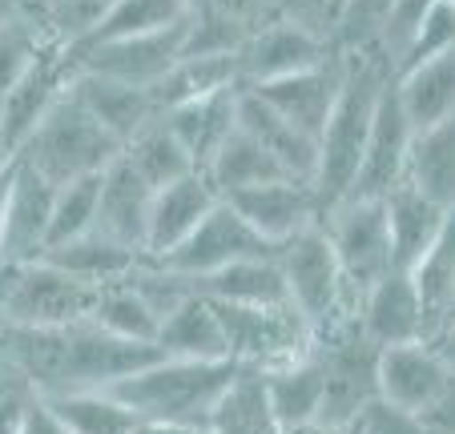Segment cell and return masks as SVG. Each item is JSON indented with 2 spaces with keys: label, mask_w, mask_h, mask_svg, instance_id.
<instances>
[{
  "label": "cell",
  "mask_w": 455,
  "mask_h": 434,
  "mask_svg": "<svg viewBox=\"0 0 455 434\" xmlns=\"http://www.w3.org/2000/svg\"><path fill=\"white\" fill-rule=\"evenodd\" d=\"M113 0H33V17L60 44H77L97 20L109 12Z\"/></svg>",
  "instance_id": "60d3db41"
},
{
  "label": "cell",
  "mask_w": 455,
  "mask_h": 434,
  "mask_svg": "<svg viewBox=\"0 0 455 434\" xmlns=\"http://www.w3.org/2000/svg\"><path fill=\"white\" fill-rule=\"evenodd\" d=\"M214 302V298H210ZM222 322L226 358L250 370H275L310 350V326L291 302L254 306V302H214Z\"/></svg>",
  "instance_id": "ba28073f"
},
{
  "label": "cell",
  "mask_w": 455,
  "mask_h": 434,
  "mask_svg": "<svg viewBox=\"0 0 455 434\" xmlns=\"http://www.w3.org/2000/svg\"><path fill=\"white\" fill-rule=\"evenodd\" d=\"M339 9H343V0H270V17L275 20L307 28L310 36H318V41H327V44L335 36Z\"/></svg>",
  "instance_id": "7dc6e473"
},
{
  "label": "cell",
  "mask_w": 455,
  "mask_h": 434,
  "mask_svg": "<svg viewBox=\"0 0 455 434\" xmlns=\"http://www.w3.org/2000/svg\"><path fill=\"white\" fill-rule=\"evenodd\" d=\"M154 346L170 358H226L222 322L210 298H202L198 289L181 298L170 314L157 322Z\"/></svg>",
  "instance_id": "f546056e"
},
{
  "label": "cell",
  "mask_w": 455,
  "mask_h": 434,
  "mask_svg": "<svg viewBox=\"0 0 455 434\" xmlns=\"http://www.w3.org/2000/svg\"><path fill=\"white\" fill-rule=\"evenodd\" d=\"M97 181H101V173H89V178L57 185V193H52V213H49V233H44V249L77 238V233H85V230H93Z\"/></svg>",
  "instance_id": "f35d334b"
},
{
  "label": "cell",
  "mask_w": 455,
  "mask_h": 434,
  "mask_svg": "<svg viewBox=\"0 0 455 434\" xmlns=\"http://www.w3.org/2000/svg\"><path fill=\"white\" fill-rule=\"evenodd\" d=\"M149 197H154V185H149V181L117 154L101 170V181H97L93 230H101L105 238L121 241V246H129V249H138V254L146 257Z\"/></svg>",
  "instance_id": "e0dca14e"
},
{
  "label": "cell",
  "mask_w": 455,
  "mask_h": 434,
  "mask_svg": "<svg viewBox=\"0 0 455 434\" xmlns=\"http://www.w3.org/2000/svg\"><path fill=\"white\" fill-rule=\"evenodd\" d=\"M129 434H210L198 422H170V418H138Z\"/></svg>",
  "instance_id": "f907efd6"
},
{
  "label": "cell",
  "mask_w": 455,
  "mask_h": 434,
  "mask_svg": "<svg viewBox=\"0 0 455 434\" xmlns=\"http://www.w3.org/2000/svg\"><path fill=\"white\" fill-rule=\"evenodd\" d=\"M294 434H315V430H294Z\"/></svg>",
  "instance_id": "11a10c76"
},
{
  "label": "cell",
  "mask_w": 455,
  "mask_h": 434,
  "mask_svg": "<svg viewBox=\"0 0 455 434\" xmlns=\"http://www.w3.org/2000/svg\"><path fill=\"white\" fill-rule=\"evenodd\" d=\"M210 4H214V9H222L226 17L242 20L246 28L262 25V20L270 17V0H210Z\"/></svg>",
  "instance_id": "681fc988"
},
{
  "label": "cell",
  "mask_w": 455,
  "mask_h": 434,
  "mask_svg": "<svg viewBox=\"0 0 455 434\" xmlns=\"http://www.w3.org/2000/svg\"><path fill=\"white\" fill-rule=\"evenodd\" d=\"M44 41H52V36L44 33V25L33 12L0 20V97L9 93V85L25 73V65L36 57Z\"/></svg>",
  "instance_id": "ab89813d"
},
{
  "label": "cell",
  "mask_w": 455,
  "mask_h": 434,
  "mask_svg": "<svg viewBox=\"0 0 455 434\" xmlns=\"http://www.w3.org/2000/svg\"><path fill=\"white\" fill-rule=\"evenodd\" d=\"M121 157H125V162L133 165V170H138L154 189L194 170V162L186 157V149L178 145V137L165 129L162 113H157V117H149L138 133L121 145Z\"/></svg>",
  "instance_id": "e575fe53"
},
{
  "label": "cell",
  "mask_w": 455,
  "mask_h": 434,
  "mask_svg": "<svg viewBox=\"0 0 455 434\" xmlns=\"http://www.w3.org/2000/svg\"><path fill=\"white\" fill-rule=\"evenodd\" d=\"M206 430L210 434H283L275 410H270L262 370L238 367V375L230 378V386H226L222 398L210 410Z\"/></svg>",
  "instance_id": "4dcf8cb0"
},
{
  "label": "cell",
  "mask_w": 455,
  "mask_h": 434,
  "mask_svg": "<svg viewBox=\"0 0 455 434\" xmlns=\"http://www.w3.org/2000/svg\"><path fill=\"white\" fill-rule=\"evenodd\" d=\"M73 49L60 41H44L36 49V57L25 65L17 81L9 85V93L0 97V137L17 154V145L33 133V125L65 97L73 81Z\"/></svg>",
  "instance_id": "30bf717a"
},
{
  "label": "cell",
  "mask_w": 455,
  "mask_h": 434,
  "mask_svg": "<svg viewBox=\"0 0 455 434\" xmlns=\"http://www.w3.org/2000/svg\"><path fill=\"white\" fill-rule=\"evenodd\" d=\"M0 338L9 342V350L17 354L41 398L73 391H105L109 383L133 375L162 354L149 342L117 338L93 318L44 326V330H0Z\"/></svg>",
  "instance_id": "6da1fadb"
},
{
  "label": "cell",
  "mask_w": 455,
  "mask_h": 434,
  "mask_svg": "<svg viewBox=\"0 0 455 434\" xmlns=\"http://www.w3.org/2000/svg\"><path fill=\"white\" fill-rule=\"evenodd\" d=\"M315 434H431V430L415 422L411 414H403V410L387 406L383 398H371L367 406H363L359 414H351L347 422L323 426V430H315Z\"/></svg>",
  "instance_id": "bcb514c9"
},
{
  "label": "cell",
  "mask_w": 455,
  "mask_h": 434,
  "mask_svg": "<svg viewBox=\"0 0 455 434\" xmlns=\"http://www.w3.org/2000/svg\"><path fill=\"white\" fill-rule=\"evenodd\" d=\"M339 81H343V57L331 52L323 57L318 65L310 68H299L291 77H278V81H267V85H250L270 109H278L291 125H299L302 133L315 137L318 145V129L327 121L331 105L339 97Z\"/></svg>",
  "instance_id": "d6986e66"
},
{
  "label": "cell",
  "mask_w": 455,
  "mask_h": 434,
  "mask_svg": "<svg viewBox=\"0 0 455 434\" xmlns=\"http://www.w3.org/2000/svg\"><path fill=\"white\" fill-rule=\"evenodd\" d=\"M97 286L49 265L44 257L0 265V330H44L89 318Z\"/></svg>",
  "instance_id": "52a82bcc"
},
{
  "label": "cell",
  "mask_w": 455,
  "mask_h": 434,
  "mask_svg": "<svg viewBox=\"0 0 455 434\" xmlns=\"http://www.w3.org/2000/svg\"><path fill=\"white\" fill-rule=\"evenodd\" d=\"M189 4H198V0H189Z\"/></svg>",
  "instance_id": "9f6ffc18"
},
{
  "label": "cell",
  "mask_w": 455,
  "mask_h": 434,
  "mask_svg": "<svg viewBox=\"0 0 455 434\" xmlns=\"http://www.w3.org/2000/svg\"><path fill=\"white\" fill-rule=\"evenodd\" d=\"M189 12V0H113L109 12L81 36L69 49H85V44H101V41H121V36H141V33H157V28L173 25Z\"/></svg>",
  "instance_id": "836d02e7"
},
{
  "label": "cell",
  "mask_w": 455,
  "mask_h": 434,
  "mask_svg": "<svg viewBox=\"0 0 455 434\" xmlns=\"http://www.w3.org/2000/svg\"><path fill=\"white\" fill-rule=\"evenodd\" d=\"M12 162V149L4 145V137H0V165H9Z\"/></svg>",
  "instance_id": "db71d44e"
},
{
  "label": "cell",
  "mask_w": 455,
  "mask_h": 434,
  "mask_svg": "<svg viewBox=\"0 0 455 434\" xmlns=\"http://www.w3.org/2000/svg\"><path fill=\"white\" fill-rule=\"evenodd\" d=\"M339 57H343V81H339V97L331 105L327 121L318 129L315 178H310V189H315L323 209L351 193V181H355V170H359L371 121H375L379 97H383L387 81H391V65L375 49L339 52Z\"/></svg>",
  "instance_id": "7a4b0ae2"
},
{
  "label": "cell",
  "mask_w": 455,
  "mask_h": 434,
  "mask_svg": "<svg viewBox=\"0 0 455 434\" xmlns=\"http://www.w3.org/2000/svg\"><path fill=\"white\" fill-rule=\"evenodd\" d=\"M222 201L270 249L278 241L294 238L299 230H307V225H315L318 213H323L310 181H299V178H270V181H258V185H242L234 193H226Z\"/></svg>",
  "instance_id": "7c38bea8"
},
{
  "label": "cell",
  "mask_w": 455,
  "mask_h": 434,
  "mask_svg": "<svg viewBox=\"0 0 455 434\" xmlns=\"http://www.w3.org/2000/svg\"><path fill=\"white\" fill-rule=\"evenodd\" d=\"M57 185L44 181L36 170L12 157L9 173V201H4V225H0V265L9 262H33L44 249L49 233V213Z\"/></svg>",
  "instance_id": "2e32d148"
},
{
  "label": "cell",
  "mask_w": 455,
  "mask_h": 434,
  "mask_svg": "<svg viewBox=\"0 0 455 434\" xmlns=\"http://www.w3.org/2000/svg\"><path fill=\"white\" fill-rule=\"evenodd\" d=\"M17 434H73L69 426L60 422L57 414H52V406L44 398H36L33 406L25 410V418H20V426H17Z\"/></svg>",
  "instance_id": "c3c4849f"
},
{
  "label": "cell",
  "mask_w": 455,
  "mask_h": 434,
  "mask_svg": "<svg viewBox=\"0 0 455 434\" xmlns=\"http://www.w3.org/2000/svg\"><path fill=\"white\" fill-rule=\"evenodd\" d=\"M218 189L202 170H189L181 178L165 181L149 197V217H146V257H165L189 230L214 209Z\"/></svg>",
  "instance_id": "ac0fdd59"
},
{
  "label": "cell",
  "mask_w": 455,
  "mask_h": 434,
  "mask_svg": "<svg viewBox=\"0 0 455 434\" xmlns=\"http://www.w3.org/2000/svg\"><path fill=\"white\" fill-rule=\"evenodd\" d=\"M97 326H105L109 334L129 342H149L154 346V334H157V314L149 310V302L141 298L138 289L129 281H113V286L97 289V302L89 310Z\"/></svg>",
  "instance_id": "74e56055"
},
{
  "label": "cell",
  "mask_w": 455,
  "mask_h": 434,
  "mask_svg": "<svg viewBox=\"0 0 455 434\" xmlns=\"http://www.w3.org/2000/svg\"><path fill=\"white\" fill-rule=\"evenodd\" d=\"M331 44L310 36L307 28H294L286 20L267 17L262 25H254L246 33V41L234 52V73H238V85H267V81L291 77L299 68L318 65L323 57H331Z\"/></svg>",
  "instance_id": "5bb4252c"
},
{
  "label": "cell",
  "mask_w": 455,
  "mask_h": 434,
  "mask_svg": "<svg viewBox=\"0 0 455 434\" xmlns=\"http://www.w3.org/2000/svg\"><path fill=\"white\" fill-rule=\"evenodd\" d=\"M202 173H206L210 185L218 189V197L234 193V189H242V185L270 181V178H291V173H286L283 165H278L275 157H270L267 149H262V145H258L254 137H250L246 129H238V125H234L230 137L214 149V157L202 165Z\"/></svg>",
  "instance_id": "d6a6232c"
},
{
  "label": "cell",
  "mask_w": 455,
  "mask_h": 434,
  "mask_svg": "<svg viewBox=\"0 0 455 434\" xmlns=\"http://www.w3.org/2000/svg\"><path fill=\"white\" fill-rule=\"evenodd\" d=\"M451 44H455V0H435L427 9V17L419 20L411 44H407V52L399 57V65L391 68V73H403V68L419 65V60L439 57V52H447Z\"/></svg>",
  "instance_id": "7bdbcfd3"
},
{
  "label": "cell",
  "mask_w": 455,
  "mask_h": 434,
  "mask_svg": "<svg viewBox=\"0 0 455 434\" xmlns=\"http://www.w3.org/2000/svg\"><path fill=\"white\" fill-rule=\"evenodd\" d=\"M391 85H395V97L403 105L407 121H411V129L451 121L455 117V49L419 60V65L403 68V73H391Z\"/></svg>",
  "instance_id": "4316f807"
},
{
  "label": "cell",
  "mask_w": 455,
  "mask_h": 434,
  "mask_svg": "<svg viewBox=\"0 0 455 434\" xmlns=\"http://www.w3.org/2000/svg\"><path fill=\"white\" fill-rule=\"evenodd\" d=\"M20 12H33V0H0V20L20 17Z\"/></svg>",
  "instance_id": "816d5d0a"
},
{
  "label": "cell",
  "mask_w": 455,
  "mask_h": 434,
  "mask_svg": "<svg viewBox=\"0 0 455 434\" xmlns=\"http://www.w3.org/2000/svg\"><path fill=\"white\" fill-rule=\"evenodd\" d=\"M383 217H387V233H391L395 270H407V265L451 225V209L435 205L431 197H423L419 189L407 185V181H399V185L383 197Z\"/></svg>",
  "instance_id": "d4e9b609"
},
{
  "label": "cell",
  "mask_w": 455,
  "mask_h": 434,
  "mask_svg": "<svg viewBox=\"0 0 455 434\" xmlns=\"http://www.w3.org/2000/svg\"><path fill=\"white\" fill-rule=\"evenodd\" d=\"M262 254H270V246L218 197L214 209L189 230V238H181L170 254L154 257V262H162L165 270L181 273V278H206V273L222 270V265H234L242 257H262Z\"/></svg>",
  "instance_id": "8fae6325"
},
{
  "label": "cell",
  "mask_w": 455,
  "mask_h": 434,
  "mask_svg": "<svg viewBox=\"0 0 455 434\" xmlns=\"http://www.w3.org/2000/svg\"><path fill=\"white\" fill-rule=\"evenodd\" d=\"M234 101H238V85H222L210 89L202 97H189V101H178L170 109H162V121L178 145L186 149V157L194 162V170L214 157V149L230 137L234 129Z\"/></svg>",
  "instance_id": "cb8c5ba5"
},
{
  "label": "cell",
  "mask_w": 455,
  "mask_h": 434,
  "mask_svg": "<svg viewBox=\"0 0 455 434\" xmlns=\"http://www.w3.org/2000/svg\"><path fill=\"white\" fill-rule=\"evenodd\" d=\"M415 302L423 314V338L451 346V318H455V241L451 225L407 265Z\"/></svg>",
  "instance_id": "44dd1931"
},
{
  "label": "cell",
  "mask_w": 455,
  "mask_h": 434,
  "mask_svg": "<svg viewBox=\"0 0 455 434\" xmlns=\"http://www.w3.org/2000/svg\"><path fill=\"white\" fill-rule=\"evenodd\" d=\"M44 402L73 434H129L138 422V414L121 398H113L109 391H73Z\"/></svg>",
  "instance_id": "8d00e7d4"
},
{
  "label": "cell",
  "mask_w": 455,
  "mask_h": 434,
  "mask_svg": "<svg viewBox=\"0 0 455 434\" xmlns=\"http://www.w3.org/2000/svg\"><path fill=\"white\" fill-rule=\"evenodd\" d=\"M451 346L431 338H411L375 350V398L411 414L431 434H451Z\"/></svg>",
  "instance_id": "277c9868"
},
{
  "label": "cell",
  "mask_w": 455,
  "mask_h": 434,
  "mask_svg": "<svg viewBox=\"0 0 455 434\" xmlns=\"http://www.w3.org/2000/svg\"><path fill=\"white\" fill-rule=\"evenodd\" d=\"M355 322H359V334L375 350L423 338V314H419V302H415V289H411L407 270H391L379 281H371V286L359 294Z\"/></svg>",
  "instance_id": "ffe728a7"
},
{
  "label": "cell",
  "mask_w": 455,
  "mask_h": 434,
  "mask_svg": "<svg viewBox=\"0 0 455 434\" xmlns=\"http://www.w3.org/2000/svg\"><path fill=\"white\" fill-rule=\"evenodd\" d=\"M36 398H41V394L33 391L25 367L17 362L9 342L0 338V434H17L20 418H25V410L33 406Z\"/></svg>",
  "instance_id": "ee69618b"
},
{
  "label": "cell",
  "mask_w": 455,
  "mask_h": 434,
  "mask_svg": "<svg viewBox=\"0 0 455 434\" xmlns=\"http://www.w3.org/2000/svg\"><path fill=\"white\" fill-rule=\"evenodd\" d=\"M9 173H12V162L0 165V225H4V201H9Z\"/></svg>",
  "instance_id": "f5cc1de1"
},
{
  "label": "cell",
  "mask_w": 455,
  "mask_h": 434,
  "mask_svg": "<svg viewBox=\"0 0 455 434\" xmlns=\"http://www.w3.org/2000/svg\"><path fill=\"white\" fill-rule=\"evenodd\" d=\"M69 89L121 145L138 133L149 117H157L154 93H149L146 85H129V81H117V77H105V73H93V68L73 65Z\"/></svg>",
  "instance_id": "7402d4cb"
},
{
  "label": "cell",
  "mask_w": 455,
  "mask_h": 434,
  "mask_svg": "<svg viewBox=\"0 0 455 434\" xmlns=\"http://www.w3.org/2000/svg\"><path fill=\"white\" fill-rule=\"evenodd\" d=\"M262 383H267L270 410H275L283 434L315 430L318 402H323V362L315 354V342H310L307 354L291 358L275 370H262Z\"/></svg>",
  "instance_id": "484cf974"
},
{
  "label": "cell",
  "mask_w": 455,
  "mask_h": 434,
  "mask_svg": "<svg viewBox=\"0 0 455 434\" xmlns=\"http://www.w3.org/2000/svg\"><path fill=\"white\" fill-rule=\"evenodd\" d=\"M44 262L57 265V270L73 273V278L89 281V286H113V281H125L133 273V265L141 262L138 249L121 246V241L105 238L101 230H85L77 238L60 241V246H49L44 249Z\"/></svg>",
  "instance_id": "83f0119b"
},
{
  "label": "cell",
  "mask_w": 455,
  "mask_h": 434,
  "mask_svg": "<svg viewBox=\"0 0 455 434\" xmlns=\"http://www.w3.org/2000/svg\"><path fill=\"white\" fill-rule=\"evenodd\" d=\"M234 125L246 129L278 165H283L291 178L310 181L315 178V137L302 133L299 125L283 117L278 109H270L254 89H242L238 85V101H234Z\"/></svg>",
  "instance_id": "603a6c76"
},
{
  "label": "cell",
  "mask_w": 455,
  "mask_h": 434,
  "mask_svg": "<svg viewBox=\"0 0 455 434\" xmlns=\"http://www.w3.org/2000/svg\"><path fill=\"white\" fill-rule=\"evenodd\" d=\"M186 17L157 28V33L121 36V41H101V44L73 49V60H77L81 68H93V73H105V77H117V81H129V85L149 89L178 65L181 44H186Z\"/></svg>",
  "instance_id": "4fadbf2b"
},
{
  "label": "cell",
  "mask_w": 455,
  "mask_h": 434,
  "mask_svg": "<svg viewBox=\"0 0 455 434\" xmlns=\"http://www.w3.org/2000/svg\"><path fill=\"white\" fill-rule=\"evenodd\" d=\"M117 154V137L73 97V89H65V97L36 121L33 133L17 145L12 157L25 162L28 170H36L52 185H65V181L101 173Z\"/></svg>",
  "instance_id": "8992f818"
},
{
  "label": "cell",
  "mask_w": 455,
  "mask_h": 434,
  "mask_svg": "<svg viewBox=\"0 0 455 434\" xmlns=\"http://www.w3.org/2000/svg\"><path fill=\"white\" fill-rule=\"evenodd\" d=\"M189 286L198 289L202 298H214V302H254V306L286 302L275 249L262 257H242L234 265H222V270L206 273V278H189Z\"/></svg>",
  "instance_id": "1f68e13d"
},
{
  "label": "cell",
  "mask_w": 455,
  "mask_h": 434,
  "mask_svg": "<svg viewBox=\"0 0 455 434\" xmlns=\"http://www.w3.org/2000/svg\"><path fill=\"white\" fill-rule=\"evenodd\" d=\"M238 375L234 358H170L157 354L141 370L109 383L105 391L121 398L138 418H170V422L206 426L214 402Z\"/></svg>",
  "instance_id": "3957f363"
},
{
  "label": "cell",
  "mask_w": 455,
  "mask_h": 434,
  "mask_svg": "<svg viewBox=\"0 0 455 434\" xmlns=\"http://www.w3.org/2000/svg\"><path fill=\"white\" fill-rule=\"evenodd\" d=\"M411 121H407L403 105L395 97V85L387 81L383 97H379L375 121H371L367 145H363L359 170H355L351 193L347 197H387L391 189L403 181V162H407V145H411Z\"/></svg>",
  "instance_id": "9a60e30c"
},
{
  "label": "cell",
  "mask_w": 455,
  "mask_h": 434,
  "mask_svg": "<svg viewBox=\"0 0 455 434\" xmlns=\"http://www.w3.org/2000/svg\"><path fill=\"white\" fill-rule=\"evenodd\" d=\"M431 4H435V0H391V9H387L383 25H379V33H375V52L391 68H395L399 57L407 52V44H411L415 28L427 17Z\"/></svg>",
  "instance_id": "f6af8a7d"
},
{
  "label": "cell",
  "mask_w": 455,
  "mask_h": 434,
  "mask_svg": "<svg viewBox=\"0 0 455 434\" xmlns=\"http://www.w3.org/2000/svg\"><path fill=\"white\" fill-rule=\"evenodd\" d=\"M403 181L431 197L435 205H455V117L439 121V125L415 129L411 145H407Z\"/></svg>",
  "instance_id": "f1b7e54d"
},
{
  "label": "cell",
  "mask_w": 455,
  "mask_h": 434,
  "mask_svg": "<svg viewBox=\"0 0 455 434\" xmlns=\"http://www.w3.org/2000/svg\"><path fill=\"white\" fill-rule=\"evenodd\" d=\"M323 233H327L331 249L339 257L347 286L355 294L379 281L383 273L395 270V254H391V233H387L383 217V197H339L335 205L323 209L318 217Z\"/></svg>",
  "instance_id": "9c48e42d"
},
{
  "label": "cell",
  "mask_w": 455,
  "mask_h": 434,
  "mask_svg": "<svg viewBox=\"0 0 455 434\" xmlns=\"http://www.w3.org/2000/svg\"><path fill=\"white\" fill-rule=\"evenodd\" d=\"M387 9H391V0H343L331 49L335 52L375 49V33H379V25H383Z\"/></svg>",
  "instance_id": "b9f144b4"
},
{
  "label": "cell",
  "mask_w": 455,
  "mask_h": 434,
  "mask_svg": "<svg viewBox=\"0 0 455 434\" xmlns=\"http://www.w3.org/2000/svg\"><path fill=\"white\" fill-rule=\"evenodd\" d=\"M222 85H238L234 52H214V57H189V52H181L178 65H173L157 85H149V93H154V105H157V113H162V109H170V105L202 97Z\"/></svg>",
  "instance_id": "d590c367"
},
{
  "label": "cell",
  "mask_w": 455,
  "mask_h": 434,
  "mask_svg": "<svg viewBox=\"0 0 455 434\" xmlns=\"http://www.w3.org/2000/svg\"><path fill=\"white\" fill-rule=\"evenodd\" d=\"M318 217H323V213H318ZM275 262H278V273H283L286 302H291L302 322L310 326V338L355 322L359 294L347 286L343 270H339V257L318 222L299 230L294 238L278 241Z\"/></svg>",
  "instance_id": "5b68a950"
}]
</instances>
